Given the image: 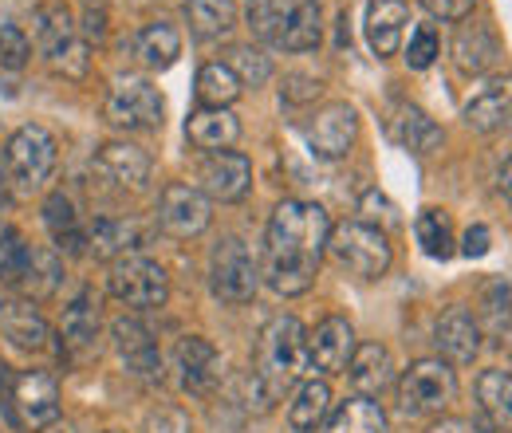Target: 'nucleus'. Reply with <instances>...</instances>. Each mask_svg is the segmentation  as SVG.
<instances>
[{"label": "nucleus", "mask_w": 512, "mask_h": 433, "mask_svg": "<svg viewBox=\"0 0 512 433\" xmlns=\"http://www.w3.org/2000/svg\"><path fill=\"white\" fill-rule=\"evenodd\" d=\"M331 221L316 201H280L264 233V280L280 296H304L316 284Z\"/></svg>", "instance_id": "obj_1"}, {"label": "nucleus", "mask_w": 512, "mask_h": 433, "mask_svg": "<svg viewBox=\"0 0 512 433\" xmlns=\"http://www.w3.org/2000/svg\"><path fill=\"white\" fill-rule=\"evenodd\" d=\"M308 367V331L296 315H276L260 327L256 339V378L260 386L272 394V402L300 382V374Z\"/></svg>", "instance_id": "obj_2"}, {"label": "nucleus", "mask_w": 512, "mask_h": 433, "mask_svg": "<svg viewBox=\"0 0 512 433\" xmlns=\"http://www.w3.org/2000/svg\"><path fill=\"white\" fill-rule=\"evenodd\" d=\"M249 28L284 52H312L320 44V0H249Z\"/></svg>", "instance_id": "obj_3"}, {"label": "nucleus", "mask_w": 512, "mask_h": 433, "mask_svg": "<svg viewBox=\"0 0 512 433\" xmlns=\"http://www.w3.org/2000/svg\"><path fill=\"white\" fill-rule=\"evenodd\" d=\"M32 40H36V52L44 56V63L64 75V79H83L87 67H91V48L87 40L79 36L75 20L67 8H40L32 16Z\"/></svg>", "instance_id": "obj_4"}, {"label": "nucleus", "mask_w": 512, "mask_h": 433, "mask_svg": "<svg viewBox=\"0 0 512 433\" xmlns=\"http://www.w3.org/2000/svg\"><path fill=\"white\" fill-rule=\"evenodd\" d=\"M56 170V138L52 130L28 123L4 142V178L20 193H36Z\"/></svg>", "instance_id": "obj_5"}, {"label": "nucleus", "mask_w": 512, "mask_h": 433, "mask_svg": "<svg viewBox=\"0 0 512 433\" xmlns=\"http://www.w3.org/2000/svg\"><path fill=\"white\" fill-rule=\"evenodd\" d=\"M457 398V374L442 359H418L402 371L398 382V410L406 418H430L442 414Z\"/></svg>", "instance_id": "obj_6"}, {"label": "nucleus", "mask_w": 512, "mask_h": 433, "mask_svg": "<svg viewBox=\"0 0 512 433\" xmlns=\"http://www.w3.org/2000/svg\"><path fill=\"white\" fill-rule=\"evenodd\" d=\"M327 252L339 268H347L359 280H379L390 268V241L383 229L363 225V221H347L339 229H331L327 237Z\"/></svg>", "instance_id": "obj_7"}, {"label": "nucleus", "mask_w": 512, "mask_h": 433, "mask_svg": "<svg viewBox=\"0 0 512 433\" xmlns=\"http://www.w3.org/2000/svg\"><path fill=\"white\" fill-rule=\"evenodd\" d=\"M4 406L16 414L24 430L40 433L52 422H60V386L44 371H28L16 378L4 374Z\"/></svg>", "instance_id": "obj_8"}, {"label": "nucleus", "mask_w": 512, "mask_h": 433, "mask_svg": "<svg viewBox=\"0 0 512 433\" xmlns=\"http://www.w3.org/2000/svg\"><path fill=\"white\" fill-rule=\"evenodd\" d=\"M209 284L225 304H249L260 288L256 256L241 237H225L209 256Z\"/></svg>", "instance_id": "obj_9"}, {"label": "nucleus", "mask_w": 512, "mask_h": 433, "mask_svg": "<svg viewBox=\"0 0 512 433\" xmlns=\"http://www.w3.org/2000/svg\"><path fill=\"white\" fill-rule=\"evenodd\" d=\"M107 123L119 130H158L166 119V99L150 79L127 75L107 95Z\"/></svg>", "instance_id": "obj_10"}, {"label": "nucleus", "mask_w": 512, "mask_h": 433, "mask_svg": "<svg viewBox=\"0 0 512 433\" xmlns=\"http://www.w3.org/2000/svg\"><path fill=\"white\" fill-rule=\"evenodd\" d=\"M107 284H111V296H115L119 304L138 308V311L162 308L166 296H170V280H166L162 264H154V260H146V256H138V252L111 264Z\"/></svg>", "instance_id": "obj_11"}, {"label": "nucleus", "mask_w": 512, "mask_h": 433, "mask_svg": "<svg viewBox=\"0 0 512 433\" xmlns=\"http://www.w3.org/2000/svg\"><path fill=\"white\" fill-rule=\"evenodd\" d=\"M209 197L197 186L186 182H174V186L162 189V201H158V225L170 233V237H182L190 241L197 233L209 229Z\"/></svg>", "instance_id": "obj_12"}, {"label": "nucleus", "mask_w": 512, "mask_h": 433, "mask_svg": "<svg viewBox=\"0 0 512 433\" xmlns=\"http://www.w3.org/2000/svg\"><path fill=\"white\" fill-rule=\"evenodd\" d=\"M174 378H178V386L186 394H197V398L213 394L217 382H221V355H217V347L209 339H201V335L178 339V347H174Z\"/></svg>", "instance_id": "obj_13"}, {"label": "nucleus", "mask_w": 512, "mask_h": 433, "mask_svg": "<svg viewBox=\"0 0 512 433\" xmlns=\"http://www.w3.org/2000/svg\"><path fill=\"white\" fill-rule=\"evenodd\" d=\"M197 182H201V193L213 201H241L253 189V166L237 150H217L201 162Z\"/></svg>", "instance_id": "obj_14"}, {"label": "nucleus", "mask_w": 512, "mask_h": 433, "mask_svg": "<svg viewBox=\"0 0 512 433\" xmlns=\"http://www.w3.org/2000/svg\"><path fill=\"white\" fill-rule=\"evenodd\" d=\"M111 335H115V351H119L123 367L134 378H146V382L162 378V351H158V343H154V335H150V327L142 319H130V315L115 319Z\"/></svg>", "instance_id": "obj_15"}, {"label": "nucleus", "mask_w": 512, "mask_h": 433, "mask_svg": "<svg viewBox=\"0 0 512 433\" xmlns=\"http://www.w3.org/2000/svg\"><path fill=\"white\" fill-rule=\"evenodd\" d=\"M355 138H359V115H355V107H347V103L323 107L320 115L312 119V126H308V146H312L320 158H327V162L343 158V154L355 146Z\"/></svg>", "instance_id": "obj_16"}, {"label": "nucleus", "mask_w": 512, "mask_h": 433, "mask_svg": "<svg viewBox=\"0 0 512 433\" xmlns=\"http://www.w3.org/2000/svg\"><path fill=\"white\" fill-rule=\"evenodd\" d=\"M355 355V331L347 319L331 315L308 335V363L320 374H347V363Z\"/></svg>", "instance_id": "obj_17"}, {"label": "nucleus", "mask_w": 512, "mask_h": 433, "mask_svg": "<svg viewBox=\"0 0 512 433\" xmlns=\"http://www.w3.org/2000/svg\"><path fill=\"white\" fill-rule=\"evenodd\" d=\"M0 335L20 351H44L48 347V323L24 296H0Z\"/></svg>", "instance_id": "obj_18"}, {"label": "nucleus", "mask_w": 512, "mask_h": 433, "mask_svg": "<svg viewBox=\"0 0 512 433\" xmlns=\"http://www.w3.org/2000/svg\"><path fill=\"white\" fill-rule=\"evenodd\" d=\"M434 343H438L442 359L457 363V367H469L481 355V327L465 308H449L434 327Z\"/></svg>", "instance_id": "obj_19"}, {"label": "nucleus", "mask_w": 512, "mask_h": 433, "mask_svg": "<svg viewBox=\"0 0 512 433\" xmlns=\"http://www.w3.org/2000/svg\"><path fill=\"white\" fill-rule=\"evenodd\" d=\"M95 170L119 189H142L150 182V154L130 142H107L95 154Z\"/></svg>", "instance_id": "obj_20"}, {"label": "nucleus", "mask_w": 512, "mask_h": 433, "mask_svg": "<svg viewBox=\"0 0 512 433\" xmlns=\"http://www.w3.org/2000/svg\"><path fill=\"white\" fill-rule=\"evenodd\" d=\"M453 63L465 71V75H485L493 63L501 60V40L489 24H461L453 32Z\"/></svg>", "instance_id": "obj_21"}, {"label": "nucleus", "mask_w": 512, "mask_h": 433, "mask_svg": "<svg viewBox=\"0 0 512 433\" xmlns=\"http://www.w3.org/2000/svg\"><path fill=\"white\" fill-rule=\"evenodd\" d=\"M465 123L481 134L505 130L512 123V79H493L485 83L469 103H465Z\"/></svg>", "instance_id": "obj_22"}, {"label": "nucleus", "mask_w": 512, "mask_h": 433, "mask_svg": "<svg viewBox=\"0 0 512 433\" xmlns=\"http://www.w3.org/2000/svg\"><path fill=\"white\" fill-rule=\"evenodd\" d=\"M406 20H410L406 0H371V8H367V40H371V52L379 60L398 52Z\"/></svg>", "instance_id": "obj_23"}, {"label": "nucleus", "mask_w": 512, "mask_h": 433, "mask_svg": "<svg viewBox=\"0 0 512 433\" xmlns=\"http://www.w3.org/2000/svg\"><path fill=\"white\" fill-rule=\"evenodd\" d=\"M390 138H394L398 146H406L410 154H434V150L442 146V126L434 123L422 107L402 103V107H394V115H390Z\"/></svg>", "instance_id": "obj_24"}, {"label": "nucleus", "mask_w": 512, "mask_h": 433, "mask_svg": "<svg viewBox=\"0 0 512 433\" xmlns=\"http://www.w3.org/2000/svg\"><path fill=\"white\" fill-rule=\"evenodd\" d=\"M186 134H190V142L197 150L217 154V150H229L241 138V123H237V115L229 107H201V111L190 115Z\"/></svg>", "instance_id": "obj_25"}, {"label": "nucleus", "mask_w": 512, "mask_h": 433, "mask_svg": "<svg viewBox=\"0 0 512 433\" xmlns=\"http://www.w3.org/2000/svg\"><path fill=\"white\" fill-rule=\"evenodd\" d=\"M347 374H351V386L359 390V398H379L390 378H394V363H390V351L383 343H363L355 347L351 363H347Z\"/></svg>", "instance_id": "obj_26"}, {"label": "nucleus", "mask_w": 512, "mask_h": 433, "mask_svg": "<svg viewBox=\"0 0 512 433\" xmlns=\"http://www.w3.org/2000/svg\"><path fill=\"white\" fill-rule=\"evenodd\" d=\"M60 339L75 359H87V355L99 351V308L91 304V296H79V300L67 304Z\"/></svg>", "instance_id": "obj_27"}, {"label": "nucleus", "mask_w": 512, "mask_h": 433, "mask_svg": "<svg viewBox=\"0 0 512 433\" xmlns=\"http://www.w3.org/2000/svg\"><path fill=\"white\" fill-rule=\"evenodd\" d=\"M60 280H64V260H60V252L56 248H28V260H24V272H20V292H24V300H48V296H56V288H60Z\"/></svg>", "instance_id": "obj_28"}, {"label": "nucleus", "mask_w": 512, "mask_h": 433, "mask_svg": "<svg viewBox=\"0 0 512 433\" xmlns=\"http://www.w3.org/2000/svg\"><path fill=\"white\" fill-rule=\"evenodd\" d=\"M134 56H138L142 67H150V71L174 67L178 56H182V36H178V28L166 24V20H154V24L138 28V36H134Z\"/></svg>", "instance_id": "obj_29"}, {"label": "nucleus", "mask_w": 512, "mask_h": 433, "mask_svg": "<svg viewBox=\"0 0 512 433\" xmlns=\"http://www.w3.org/2000/svg\"><path fill=\"white\" fill-rule=\"evenodd\" d=\"M142 229L134 221H115V217H103L87 229V252H95L99 260H123L134 256L142 248Z\"/></svg>", "instance_id": "obj_30"}, {"label": "nucleus", "mask_w": 512, "mask_h": 433, "mask_svg": "<svg viewBox=\"0 0 512 433\" xmlns=\"http://www.w3.org/2000/svg\"><path fill=\"white\" fill-rule=\"evenodd\" d=\"M44 225H48V233H52L60 252H67V256L87 252V229L79 225V213H75V205L67 201L64 193H52L44 201Z\"/></svg>", "instance_id": "obj_31"}, {"label": "nucleus", "mask_w": 512, "mask_h": 433, "mask_svg": "<svg viewBox=\"0 0 512 433\" xmlns=\"http://www.w3.org/2000/svg\"><path fill=\"white\" fill-rule=\"evenodd\" d=\"M477 402L489 414L497 433H512V374L509 371H485L477 378Z\"/></svg>", "instance_id": "obj_32"}, {"label": "nucleus", "mask_w": 512, "mask_h": 433, "mask_svg": "<svg viewBox=\"0 0 512 433\" xmlns=\"http://www.w3.org/2000/svg\"><path fill=\"white\" fill-rule=\"evenodd\" d=\"M193 36L201 40H221L237 28V4L233 0H186Z\"/></svg>", "instance_id": "obj_33"}, {"label": "nucleus", "mask_w": 512, "mask_h": 433, "mask_svg": "<svg viewBox=\"0 0 512 433\" xmlns=\"http://www.w3.org/2000/svg\"><path fill=\"white\" fill-rule=\"evenodd\" d=\"M327 410H331V390H327V382L312 378L296 390V398L288 406V426L296 433H316L327 418Z\"/></svg>", "instance_id": "obj_34"}, {"label": "nucleus", "mask_w": 512, "mask_h": 433, "mask_svg": "<svg viewBox=\"0 0 512 433\" xmlns=\"http://www.w3.org/2000/svg\"><path fill=\"white\" fill-rule=\"evenodd\" d=\"M477 327H485L489 335L505 339L512 335V284L509 280H489L481 288L477 300Z\"/></svg>", "instance_id": "obj_35"}, {"label": "nucleus", "mask_w": 512, "mask_h": 433, "mask_svg": "<svg viewBox=\"0 0 512 433\" xmlns=\"http://www.w3.org/2000/svg\"><path fill=\"white\" fill-rule=\"evenodd\" d=\"M327 433H386V414L371 398H351L331 414Z\"/></svg>", "instance_id": "obj_36"}, {"label": "nucleus", "mask_w": 512, "mask_h": 433, "mask_svg": "<svg viewBox=\"0 0 512 433\" xmlns=\"http://www.w3.org/2000/svg\"><path fill=\"white\" fill-rule=\"evenodd\" d=\"M414 237L426 256L434 260H449L453 256V229H449V217L442 209H422L414 217Z\"/></svg>", "instance_id": "obj_37"}, {"label": "nucleus", "mask_w": 512, "mask_h": 433, "mask_svg": "<svg viewBox=\"0 0 512 433\" xmlns=\"http://www.w3.org/2000/svg\"><path fill=\"white\" fill-rule=\"evenodd\" d=\"M241 95V79L225 63H205L197 71V99L205 107H229Z\"/></svg>", "instance_id": "obj_38"}, {"label": "nucleus", "mask_w": 512, "mask_h": 433, "mask_svg": "<svg viewBox=\"0 0 512 433\" xmlns=\"http://www.w3.org/2000/svg\"><path fill=\"white\" fill-rule=\"evenodd\" d=\"M225 67L241 79V87H264V83L272 79V60H268L260 48H253V44H237V48H229Z\"/></svg>", "instance_id": "obj_39"}, {"label": "nucleus", "mask_w": 512, "mask_h": 433, "mask_svg": "<svg viewBox=\"0 0 512 433\" xmlns=\"http://www.w3.org/2000/svg\"><path fill=\"white\" fill-rule=\"evenodd\" d=\"M28 241L8 225L0 221V284H20V272H24V260H28Z\"/></svg>", "instance_id": "obj_40"}, {"label": "nucleus", "mask_w": 512, "mask_h": 433, "mask_svg": "<svg viewBox=\"0 0 512 433\" xmlns=\"http://www.w3.org/2000/svg\"><path fill=\"white\" fill-rule=\"evenodd\" d=\"M32 56V40L24 36V28L16 24H0V67L8 71H20Z\"/></svg>", "instance_id": "obj_41"}, {"label": "nucleus", "mask_w": 512, "mask_h": 433, "mask_svg": "<svg viewBox=\"0 0 512 433\" xmlns=\"http://www.w3.org/2000/svg\"><path fill=\"white\" fill-rule=\"evenodd\" d=\"M438 52H442V44H438V32L430 28V24H422L414 36H410V48H406V63L414 67V71H426L430 63L438 60Z\"/></svg>", "instance_id": "obj_42"}, {"label": "nucleus", "mask_w": 512, "mask_h": 433, "mask_svg": "<svg viewBox=\"0 0 512 433\" xmlns=\"http://www.w3.org/2000/svg\"><path fill=\"white\" fill-rule=\"evenodd\" d=\"M284 83H288V87H280V95H284L288 103H312V99H320V91H323V83L312 79V75H288Z\"/></svg>", "instance_id": "obj_43"}, {"label": "nucleus", "mask_w": 512, "mask_h": 433, "mask_svg": "<svg viewBox=\"0 0 512 433\" xmlns=\"http://www.w3.org/2000/svg\"><path fill=\"white\" fill-rule=\"evenodd\" d=\"M146 430L150 433H190V418H186L178 406H162V410L150 414Z\"/></svg>", "instance_id": "obj_44"}, {"label": "nucleus", "mask_w": 512, "mask_h": 433, "mask_svg": "<svg viewBox=\"0 0 512 433\" xmlns=\"http://www.w3.org/2000/svg\"><path fill=\"white\" fill-rule=\"evenodd\" d=\"M422 4L438 20H469V12H473L477 0H422Z\"/></svg>", "instance_id": "obj_45"}, {"label": "nucleus", "mask_w": 512, "mask_h": 433, "mask_svg": "<svg viewBox=\"0 0 512 433\" xmlns=\"http://www.w3.org/2000/svg\"><path fill=\"white\" fill-rule=\"evenodd\" d=\"M489 241H493V237H489L485 225H469L465 237H461V252H465V256H485V252H489Z\"/></svg>", "instance_id": "obj_46"}, {"label": "nucleus", "mask_w": 512, "mask_h": 433, "mask_svg": "<svg viewBox=\"0 0 512 433\" xmlns=\"http://www.w3.org/2000/svg\"><path fill=\"white\" fill-rule=\"evenodd\" d=\"M107 32V12L103 8H87V16H83V36H103Z\"/></svg>", "instance_id": "obj_47"}, {"label": "nucleus", "mask_w": 512, "mask_h": 433, "mask_svg": "<svg viewBox=\"0 0 512 433\" xmlns=\"http://www.w3.org/2000/svg\"><path fill=\"white\" fill-rule=\"evenodd\" d=\"M430 433H481L473 422H465V418H442L438 426H430Z\"/></svg>", "instance_id": "obj_48"}, {"label": "nucleus", "mask_w": 512, "mask_h": 433, "mask_svg": "<svg viewBox=\"0 0 512 433\" xmlns=\"http://www.w3.org/2000/svg\"><path fill=\"white\" fill-rule=\"evenodd\" d=\"M497 186H501V193H505V201L512 205V158L501 166V178H497Z\"/></svg>", "instance_id": "obj_49"}, {"label": "nucleus", "mask_w": 512, "mask_h": 433, "mask_svg": "<svg viewBox=\"0 0 512 433\" xmlns=\"http://www.w3.org/2000/svg\"><path fill=\"white\" fill-rule=\"evenodd\" d=\"M134 4H154V0H134Z\"/></svg>", "instance_id": "obj_50"}, {"label": "nucleus", "mask_w": 512, "mask_h": 433, "mask_svg": "<svg viewBox=\"0 0 512 433\" xmlns=\"http://www.w3.org/2000/svg\"><path fill=\"white\" fill-rule=\"evenodd\" d=\"M0 201H4V182H0Z\"/></svg>", "instance_id": "obj_51"}, {"label": "nucleus", "mask_w": 512, "mask_h": 433, "mask_svg": "<svg viewBox=\"0 0 512 433\" xmlns=\"http://www.w3.org/2000/svg\"><path fill=\"white\" fill-rule=\"evenodd\" d=\"M493 433H497V430H493Z\"/></svg>", "instance_id": "obj_52"}, {"label": "nucleus", "mask_w": 512, "mask_h": 433, "mask_svg": "<svg viewBox=\"0 0 512 433\" xmlns=\"http://www.w3.org/2000/svg\"><path fill=\"white\" fill-rule=\"evenodd\" d=\"M111 433H115V430H111Z\"/></svg>", "instance_id": "obj_53"}]
</instances>
